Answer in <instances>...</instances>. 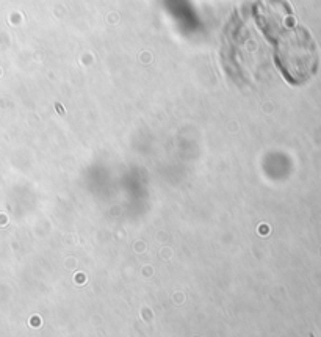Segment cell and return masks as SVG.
<instances>
[{
  "label": "cell",
  "instance_id": "obj_1",
  "mask_svg": "<svg viewBox=\"0 0 321 337\" xmlns=\"http://www.w3.org/2000/svg\"><path fill=\"white\" fill-rule=\"evenodd\" d=\"M259 25L274 42L276 63L291 85L306 83L318 67L316 45L310 33L293 24V11L285 0H263L257 5Z\"/></svg>",
  "mask_w": 321,
  "mask_h": 337
}]
</instances>
